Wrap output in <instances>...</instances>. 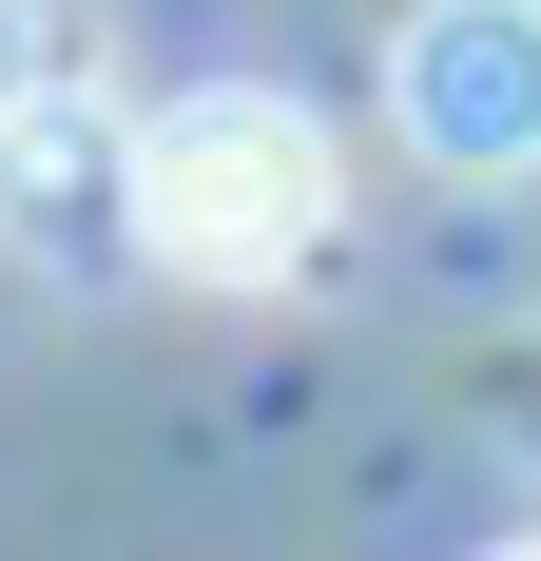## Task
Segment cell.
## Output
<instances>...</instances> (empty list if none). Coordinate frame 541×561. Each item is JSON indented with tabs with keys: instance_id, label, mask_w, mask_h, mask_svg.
<instances>
[{
	"instance_id": "cell-1",
	"label": "cell",
	"mask_w": 541,
	"mask_h": 561,
	"mask_svg": "<svg viewBox=\"0 0 541 561\" xmlns=\"http://www.w3.org/2000/svg\"><path fill=\"white\" fill-rule=\"evenodd\" d=\"M348 232V156H329L310 98L270 78H194V98L136 116V252L174 290H290Z\"/></svg>"
},
{
	"instance_id": "cell-4",
	"label": "cell",
	"mask_w": 541,
	"mask_h": 561,
	"mask_svg": "<svg viewBox=\"0 0 541 561\" xmlns=\"http://www.w3.org/2000/svg\"><path fill=\"white\" fill-rule=\"evenodd\" d=\"M39 78H58V20H39V0H0V116L39 98Z\"/></svg>"
},
{
	"instance_id": "cell-5",
	"label": "cell",
	"mask_w": 541,
	"mask_h": 561,
	"mask_svg": "<svg viewBox=\"0 0 541 561\" xmlns=\"http://www.w3.org/2000/svg\"><path fill=\"white\" fill-rule=\"evenodd\" d=\"M503 561H541V523H522V542H503Z\"/></svg>"
},
{
	"instance_id": "cell-2",
	"label": "cell",
	"mask_w": 541,
	"mask_h": 561,
	"mask_svg": "<svg viewBox=\"0 0 541 561\" xmlns=\"http://www.w3.org/2000/svg\"><path fill=\"white\" fill-rule=\"evenodd\" d=\"M387 116L445 174H541V0H426L387 58Z\"/></svg>"
},
{
	"instance_id": "cell-3",
	"label": "cell",
	"mask_w": 541,
	"mask_h": 561,
	"mask_svg": "<svg viewBox=\"0 0 541 561\" xmlns=\"http://www.w3.org/2000/svg\"><path fill=\"white\" fill-rule=\"evenodd\" d=\"M0 232H20V252H97V232H136V136L97 116L78 58L0 116Z\"/></svg>"
}]
</instances>
